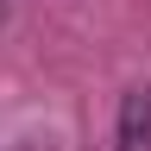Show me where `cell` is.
Returning a JSON list of instances; mask_svg holds the SVG:
<instances>
[{
  "label": "cell",
  "mask_w": 151,
  "mask_h": 151,
  "mask_svg": "<svg viewBox=\"0 0 151 151\" xmlns=\"http://www.w3.org/2000/svg\"><path fill=\"white\" fill-rule=\"evenodd\" d=\"M120 151H151V88H126V101H120Z\"/></svg>",
  "instance_id": "obj_1"
}]
</instances>
